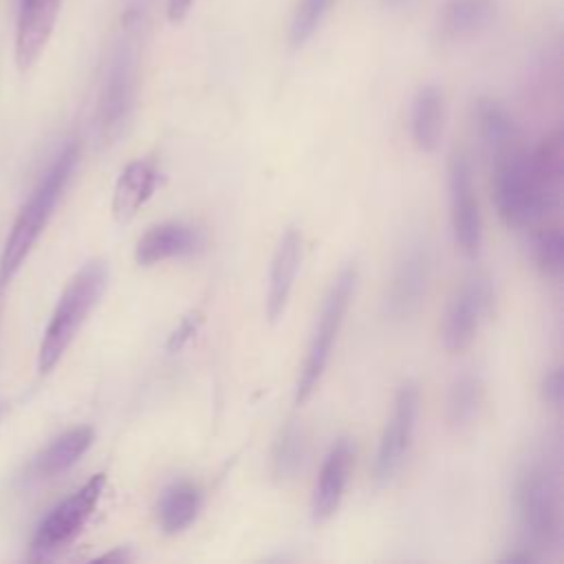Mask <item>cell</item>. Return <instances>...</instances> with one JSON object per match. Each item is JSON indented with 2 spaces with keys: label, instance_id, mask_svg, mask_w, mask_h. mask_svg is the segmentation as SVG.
<instances>
[{
  "label": "cell",
  "instance_id": "1",
  "mask_svg": "<svg viewBox=\"0 0 564 564\" xmlns=\"http://www.w3.org/2000/svg\"><path fill=\"white\" fill-rule=\"evenodd\" d=\"M491 192L500 218L509 227H527L560 207L564 137L549 132L535 148L522 141L491 154Z\"/></svg>",
  "mask_w": 564,
  "mask_h": 564
},
{
  "label": "cell",
  "instance_id": "2",
  "mask_svg": "<svg viewBox=\"0 0 564 564\" xmlns=\"http://www.w3.org/2000/svg\"><path fill=\"white\" fill-rule=\"evenodd\" d=\"M79 159V145L75 141H68L51 161L46 172L42 174L40 183L22 205L0 256V286H7L26 256L31 253L33 245L37 242L40 234L44 231L64 187L68 185L75 165Z\"/></svg>",
  "mask_w": 564,
  "mask_h": 564
},
{
  "label": "cell",
  "instance_id": "3",
  "mask_svg": "<svg viewBox=\"0 0 564 564\" xmlns=\"http://www.w3.org/2000/svg\"><path fill=\"white\" fill-rule=\"evenodd\" d=\"M513 500L522 546L538 560L557 549L562 540V505L553 467L542 460L524 465L516 480Z\"/></svg>",
  "mask_w": 564,
  "mask_h": 564
},
{
  "label": "cell",
  "instance_id": "4",
  "mask_svg": "<svg viewBox=\"0 0 564 564\" xmlns=\"http://www.w3.org/2000/svg\"><path fill=\"white\" fill-rule=\"evenodd\" d=\"M108 284V264L101 258H93L82 264L75 275L66 282L55 311L44 330L40 352H37V370L42 375L51 372L66 348L73 344L75 335L84 326L90 311L97 306Z\"/></svg>",
  "mask_w": 564,
  "mask_h": 564
},
{
  "label": "cell",
  "instance_id": "5",
  "mask_svg": "<svg viewBox=\"0 0 564 564\" xmlns=\"http://www.w3.org/2000/svg\"><path fill=\"white\" fill-rule=\"evenodd\" d=\"M355 284H357V269L352 264H348L337 273V278L333 280V284L322 302V308H319V315H317V322H315L308 348H306V357L300 368L297 383H295V403L297 405L306 403L319 386V379L328 366L335 339L344 324L346 311L350 306Z\"/></svg>",
  "mask_w": 564,
  "mask_h": 564
},
{
  "label": "cell",
  "instance_id": "6",
  "mask_svg": "<svg viewBox=\"0 0 564 564\" xmlns=\"http://www.w3.org/2000/svg\"><path fill=\"white\" fill-rule=\"evenodd\" d=\"M137 99V48L132 42H121L108 62L99 104L97 132L104 145L115 143L128 128Z\"/></svg>",
  "mask_w": 564,
  "mask_h": 564
},
{
  "label": "cell",
  "instance_id": "7",
  "mask_svg": "<svg viewBox=\"0 0 564 564\" xmlns=\"http://www.w3.org/2000/svg\"><path fill=\"white\" fill-rule=\"evenodd\" d=\"M106 487V474L90 476L79 489L57 502L37 524L31 540V557L46 560L66 549L86 527Z\"/></svg>",
  "mask_w": 564,
  "mask_h": 564
},
{
  "label": "cell",
  "instance_id": "8",
  "mask_svg": "<svg viewBox=\"0 0 564 564\" xmlns=\"http://www.w3.org/2000/svg\"><path fill=\"white\" fill-rule=\"evenodd\" d=\"M491 280L485 275L467 278L460 289H456L441 324V339L445 350L463 352L476 339L482 322L491 311Z\"/></svg>",
  "mask_w": 564,
  "mask_h": 564
},
{
  "label": "cell",
  "instance_id": "9",
  "mask_svg": "<svg viewBox=\"0 0 564 564\" xmlns=\"http://www.w3.org/2000/svg\"><path fill=\"white\" fill-rule=\"evenodd\" d=\"M416 414H419V388L412 381H405L394 394L392 412L377 447L372 474L379 485L390 482L394 474L401 469L408 456V449L412 445Z\"/></svg>",
  "mask_w": 564,
  "mask_h": 564
},
{
  "label": "cell",
  "instance_id": "10",
  "mask_svg": "<svg viewBox=\"0 0 564 564\" xmlns=\"http://www.w3.org/2000/svg\"><path fill=\"white\" fill-rule=\"evenodd\" d=\"M447 187L454 242L467 258H474L482 245V218L474 189L471 165L463 152H454L449 159Z\"/></svg>",
  "mask_w": 564,
  "mask_h": 564
},
{
  "label": "cell",
  "instance_id": "11",
  "mask_svg": "<svg viewBox=\"0 0 564 564\" xmlns=\"http://www.w3.org/2000/svg\"><path fill=\"white\" fill-rule=\"evenodd\" d=\"M430 271L432 260L430 251L423 245H412L401 253L392 269L383 300L386 313L392 319H408L419 311L427 293Z\"/></svg>",
  "mask_w": 564,
  "mask_h": 564
},
{
  "label": "cell",
  "instance_id": "12",
  "mask_svg": "<svg viewBox=\"0 0 564 564\" xmlns=\"http://www.w3.org/2000/svg\"><path fill=\"white\" fill-rule=\"evenodd\" d=\"M205 236L198 227L181 223V220H167L150 227L134 247V260L141 267H152L172 258H185L194 256L203 249Z\"/></svg>",
  "mask_w": 564,
  "mask_h": 564
},
{
  "label": "cell",
  "instance_id": "13",
  "mask_svg": "<svg viewBox=\"0 0 564 564\" xmlns=\"http://www.w3.org/2000/svg\"><path fill=\"white\" fill-rule=\"evenodd\" d=\"M62 0H20L18 26H15V64L26 73L53 33L59 15Z\"/></svg>",
  "mask_w": 564,
  "mask_h": 564
},
{
  "label": "cell",
  "instance_id": "14",
  "mask_svg": "<svg viewBox=\"0 0 564 564\" xmlns=\"http://www.w3.org/2000/svg\"><path fill=\"white\" fill-rule=\"evenodd\" d=\"M300 262H302V234L297 227H286L278 240V247L271 258V269H269L264 311L271 324H275L286 311Z\"/></svg>",
  "mask_w": 564,
  "mask_h": 564
},
{
  "label": "cell",
  "instance_id": "15",
  "mask_svg": "<svg viewBox=\"0 0 564 564\" xmlns=\"http://www.w3.org/2000/svg\"><path fill=\"white\" fill-rule=\"evenodd\" d=\"M352 458H355V452L348 438H337L335 445L328 449L313 489V500H311L313 520L317 524L333 518L335 511L339 509L346 485H348V476L352 469Z\"/></svg>",
  "mask_w": 564,
  "mask_h": 564
},
{
  "label": "cell",
  "instance_id": "16",
  "mask_svg": "<svg viewBox=\"0 0 564 564\" xmlns=\"http://www.w3.org/2000/svg\"><path fill=\"white\" fill-rule=\"evenodd\" d=\"M159 183V172L156 165L150 159H137L128 163L112 192V216L117 223H128L141 205L154 194Z\"/></svg>",
  "mask_w": 564,
  "mask_h": 564
},
{
  "label": "cell",
  "instance_id": "17",
  "mask_svg": "<svg viewBox=\"0 0 564 564\" xmlns=\"http://www.w3.org/2000/svg\"><path fill=\"white\" fill-rule=\"evenodd\" d=\"M95 430L90 425H77L53 438L31 463V474L35 478H55L70 469L84 452L93 445Z\"/></svg>",
  "mask_w": 564,
  "mask_h": 564
},
{
  "label": "cell",
  "instance_id": "18",
  "mask_svg": "<svg viewBox=\"0 0 564 564\" xmlns=\"http://www.w3.org/2000/svg\"><path fill=\"white\" fill-rule=\"evenodd\" d=\"M445 126V97L438 86L427 84L416 90L412 110H410V128L412 141L421 152H434L441 143Z\"/></svg>",
  "mask_w": 564,
  "mask_h": 564
},
{
  "label": "cell",
  "instance_id": "19",
  "mask_svg": "<svg viewBox=\"0 0 564 564\" xmlns=\"http://www.w3.org/2000/svg\"><path fill=\"white\" fill-rule=\"evenodd\" d=\"M203 505V491L189 480L167 485L156 502V520L165 533H178L187 529Z\"/></svg>",
  "mask_w": 564,
  "mask_h": 564
},
{
  "label": "cell",
  "instance_id": "20",
  "mask_svg": "<svg viewBox=\"0 0 564 564\" xmlns=\"http://www.w3.org/2000/svg\"><path fill=\"white\" fill-rule=\"evenodd\" d=\"M494 18L491 0H447L441 9V37L447 42L465 40L482 31Z\"/></svg>",
  "mask_w": 564,
  "mask_h": 564
},
{
  "label": "cell",
  "instance_id": "21",
  "mask_svg": "<svg viewBox=\"0 0 564 564\" xmlns=\"http://www.w3.org/2000/svg\"><path fill=\"white\" fill-rule=\"evenodd\" d=\"M476 126L489 156L522 141L520 130L509 110L496 99L482 97L476 104Z\"/></svg>",
  "mask_w": 564,
  "mask_h": 564
},
{
  "label": "cell",
  "instance_id": "22",
  "mask_svg": "<svg viewBox=\"0 0 564 564\" xmlns=\"http://www.w3.org/2000/svg\"><path fill=\"white\" fill-rule=\"evenodd\" d=\"M485 401V388L480 377L476 375H460L449 390V399H447V414L449 421L456 427H465L469 423H474V419L478 416L480 408Z\"/></svg>",
  "mask_w": 564,
  "mask_h": 564
},
{
  "label": "cell",
  "instance_id": "23",
  "mask_svg": "<svg viewBox=\"0 0 564 564\" xmlns=\"http://www.w3.org/2000/svg\"><path fill=\"white\" fill-rule=\"evenodd\" d=\"M306 443L302 430L295 423H286L273 449V474L282 480L293 478L302 469Z\"/></svg>",
  "mask_w": 564,
  "mask_h": 564
},
{
  "label": "cell",
  "instance_id": "24",
  "mask_svg": "<svg viewBox=\"0 0 564 564\" xmlns=\"http://www.w3.org/2000/svg\"><path fill=\"white\" fill-rule=\"evenodd\" d=\"M533 260L546 278H560L564 269V236L560 227H542L533 234Z\"/></svg>",
  "mask_w": 564,
  "mask_h": 564
},
{
  "label": "cell",
  "instance_id": "25",
  "mask_svg": "<svg viewBox=\"0 0 564 564\" xmlns=\"http://www.w3.org/2000/svg\"><path fill=\"white\" fill-rule=\"evenodd\" d=\"M333 0H302L295 9L291 31H289V42L291 46L300 48L304 46L313 33L319 29L324 15L328 13Z\"/></svg>",
  "mask_w": 564,
  "mask_h": 564
},
{
  "label": "cell",
  "instance_id": "26",
  "mask_svg": "<svg viewBox=\"0 0 564 564\" xmlns=\"http://www.w3.org/2000/svg\"><path fill=\"white\" fill-rule=\"evenodd\" d=\"M200 324H203V313L200 311H192L189 315H185L181 322H178V326L172 330V335L167 337V350H178V348H183L194 335H196V330L200 328Z\"/></svg>",
  "mask_w": 564,
  "mask_h": 564
},
{
  "label": "cell",
  "instance_id": "27",
  "mask_svg": "<svg viewBox=\"0 0 564 564\" xmlns=\"http://www.w3.org/2000/svg\"><path fill=\"white\" fill-rule=\"evenodd\" d=\"M540 392H542V399H544L549 405L560 408V403H562V394H564L562 368H553L551 372H546V375H544L542 386H540Z\"/></svg>",
  "mask_w": 564,
  "mask_h": 564
},
{
  "label": "cell",
  "instance_id": "28",
  "mask_svg": "<svg viewBox=\"0 0 564 564\" xmlns=\"http://www.w3.org/2000/svg\"><path fill=\"white\" fill-rule=\"evenodd\" d=\"M192 0H167L165 2V15L172 24H178L189 13Z\"/></svg>",
  "mask_w": 564,
  "mask_h": 564
},
{
  "label": "cell",
  "instance_id": "29",
  "mask_svg": "<svg viewBox=\"0 0 564 564\" xmlns=\"http://www.w3.org/2000/svg\"><path fill=\"white\" fill-rule=\"evenodd\" d=\"M130 555L123 551V549H119V551H112V553H106V555H101V560H128Z\"/></svg>",
  "mask_w": 564,
  "mask_h": 564
},
{
  "label": "cell",
  "instance_id": "30",
  "mask_svg": "<svg viewBox=\"0 0 564 564\" xmlns=\"http://www.w3.org/2000/svg\"><path fill=\"white\" fill-rule=\"evenodd\" d=\"M7 410V403L4 401H0V416H2V412Z\"/></svg>",
  "mask_w": 564,
  "mask_h": 564
},
{
  "label": "cell",
  "instance_id": "31",
  "mask_svg": "<svg viewBox=\"0 0 564 564\" xmlns=\"http://www.w3.org/2000/svg\"><path fill=\"white\" fill-rule=\"evenodd\" d=\"M388 2H399V0H388Z\"/></svg>",
  "mask_w": 564,
  "mask_h": 564
}]
</instances>
